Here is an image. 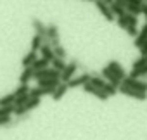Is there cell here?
Wrapping results in <instances>:
<instances>
[{
    "label": "cell",
    "mask_w": 147,
    "mask_h": 140,
    "mask_svg": "<svg viewBox=\"0 0 147 140\" xmlns=\"http://www.w3.org/2000/svg\"><path fill=\"white\" fill-rule=\"evenodd\" d=\"M40 55H38V52H33V50H30L23 59H21V62H23V67H31L33 66V62L38 59Z\"/></svg>",
    "instance_id": "9a60e30c"
},
{
    "label": "cell",
    "mask_w": 147,
    "mask_h": 140,
    "mask_svg": "<svg viewBox=\"0 0 147 140\" xmlns=\"http://www.w3.org/2000/svg\"><path fill=\"white\" fill-rule=\"evenodd\" d=\"M38 106H40V99H30V100L24 104V109H26V112H30V111L36 109Z\"/></svg>",
    "instance_id": "d4e9b609"
},
{
    "label": "cell",
    "mask_w": 147,
    "mask_h": 140,
    "mask_svg": "<svg viewBox=\"0 0 147 140\" xmlns=\"http://www.w3.org/2000/svg\"><path fill=\"white\" fill-rule=\"evenodd\" d=\"M14 100H16L14 94H7V95H4V97H0V107H4V106H12Z\"/></svg>",
    "instance_id": "603a6c76"
},
{
    "label": "cell",
    "mask_w": 147,
    "mask_h": 140,
    "mask_svg": "<svg viewBox=\"0 0 147 140\" xmlns=\"http://www.w3.org/2000/svg\"><path fill=\"white\" fill-rule=\"evenodd\" d=\"M83 92H87V94H90V95H94V97H97V99H100V100H107V99H109L100 88H95V87H92L90 83H87V85L83 87Z\"/></svg>",
    "instance_id": "7c38bea8"
},
{
    "label": "cell",
    "mask_w": 147,
    "mask_h": 140,
    "mask_svg": "<svg viewBox=\"0 0 147 140\" xmlns=\"http://www.w3.org/2000/svg\"><path fill=\"white\" fill-rule=\"evenodd\" d=\"M38 52H40V57H43V59H47V61H52V59H54V48H52L50 45H42Z\"/></svg>",
    "instance_id": "ac0fdd59"
},
{
    "label": "cell",
    "mask_w": 147,
    "mask_h": 140,
    "mask_svg": "<svg viewBox=\"0 0 147 140\" xmlns=\"http://www.w3.org/2000/svg\"><path fill=\"white\" fill-rule=\"evenodd\" d=\"M125 0H113V4L109 5L111 7V12L114 14V18H121V16H125L126 14V11H125Z\"/></svg>",
    "instance_id": "30bf717a"
},
{
    "label": "cell",
    "mask_w": 147,
    "mask_h": 140,
    "mask_svg": "<svg viewBox=\"0 0 147 140\" xmlns=\"http://www.w3.org/2000/svg\"><path fill=\"white\" fill-rule=\"evenodd\" d=\"M125 19H126L128 26H137V24H138V18H137V16H131V14H125Z\"/></svg>",
    "instance_id": "4dcf8cb0"
},
{
    "label": "cell",
    "mask_w": 147,
    "mask_h": 140,
    "mask_svg": "<svg viewBox=\"0 0 147 140\" xmlns=\"http://www.w3.org/2000/svg\"><path fill=\"white\" fill-rule=\"evenodd\" d=\"M104 2H106V4H109V5H111V4H113V0H104Z\"/></svg>",
    "instance_id": "74e56055"
},
{
    "label": "cell",
    "mask_w": 147,
    "mask_h": 140,
    "mask_svg": "<svg viewBox=\"0 0 147 140\" xmlns=\"http://www.w3.org/2000/svg\"><path fill=\"white\" fill-rule=\"evenodd\" d=\"M47 38H49V43H50V47H52V48H54V47H57V45H61L59 26H57L55 23L47 24Z\"/></svg>",
    "instance_id": "7a4b0ae2"
},
{
    "label": "cell",
    "mask_w": 147,
    "mask_h": 140,
    "mask_svg": "<svg viewBox=\"0 0 147 140\" xmlns=\"http://www.w3.org/2000/svg\"><path fill=\"white\" fill-rule=\"evenodd\" d=\"M49 64H50V61H47V59H43V57H38L35 62H33V71H42V69H47L49 67Z\"/></svg>",
    "instance_id": "d6986e66"
},
{
    "label": "cell",
    "mask_w": 147,
    "mask_h": 140,
    "mask_svg": "<svg viewBox=\"0 0 147 140\" xmlns=\"http://www.w3.org/2000/svg\"><path fill=\"white\" fill-rule=\"evenodd\" d=\"M125 4H131V5H142L144 0H125ZM126 7V5H125Z\"/></svg>",
    "instance_id": "e575fe53"
},
{
    "label": "cell",
    "mask_w": 147,
    "mask_h": 140,
    "mask_svg": "<svg viewBox=\"0 0 147 140\" xmlns=\"http://www.w3.org/2000/svg\"><path fill=\"white\" fill-rule=\"evenodd\" d=\"M142 16L145 18V23H147V4H145V2L142 4Z\"/></svg>",
    "instance_id": "8d00e7d4"
},
{
    "label": "cell",
    "mask_w": 147,
    "mask_h": 140,
    "mask_svg": "<svg viewBox=\"0 0 147 140\" xmlns=\"http://www.w3.org/2000/svg\"><path fill=\"white\" fill-rule=\"evenodd\" d=\"M33 67H24L23 73L19 75V85H28L30 80H33Z\"/></svg>",
    "instance_id": "5bb4252c"
},
{
    "label": "cell",
    "mask_w": 147,
    "mask_h": 140,
    "mask_svg": "<svg viewBox=\"0 0 147 140\" xmlns=\"http://www.w3.org/2000/svg\"><path fill=\"white\" fill-rule=\"evenodd\" d=\"M66 55H67V52H66V48H64L62 45H57V47H54V57L66 59Z\"/></svg>",
    "instance_id": "4316f807"
},
{
    "label": "cell",
    "mask_w": 147,
    "mask_h": 140,
    "mask_svg": "<svg viewBox=\"0 0 147 140\" xmlns=\"http://www.w3.org/2000/svg\"><path fill=\"white\" fill-rule=\"evenodd\" d=\"M116 21H118V26H119L121 30H125V31H126V28H128V23H126L125 16H121V18H116Z\"/></svg>",
    "instance_id": "1f68e13d"
},
{
    "label": "cell",
    "mask_w": 147,
    "mask_h": 140,
    "mask_svg": "<svg viewBox=\"0 0 147 140\" xmlns=\"http://www.w3.org/2000/svg\"><path fill=\"white\" fill-rule=\"evenodd\" d=\"M31 97H30V94H26V95H21V97H18L16 100H14V106L16 107H21V106H24L28 100H30Z\"/></svg>",
    "instance_id": "f1b7e54d"
},
{
    "label": "cell",
    "mask_w": 147,
    "mask_h": 140,
    "mask_svg": "<svg viewBox=\"0 0 147 140\" xmlns=\"http://www.w3.org/2000/svg\"><path fill=\"white\" fill-rule=\"evenodd\" d=\"M147 64V59L144 57V55H140L137 61H133V66H131V69H140V67H144Z\"/></svg>",
    "instance_id": "f546056e"
},
{
    "label": "cell",
    "mask_w": 147,
    "mask_h": 140,
    "mask_svg": "<svg viewBox=\"0 0 147 140\" xmlns=\"http://www.w3.org/2000/svg\"><path fill=\"white\" fill-rule=\"evenodd\" d=\"M90 78H92V75L90 73H83V75H76L75 78H71L66 85L69 87V88H76V87H85L87 83H90Z\"/></svg>",
    "instance_id": "277c9868"
},
{
    "label": "cell",
    "mask_w": 147,
    "mask_h": 140,
    "mask_svg": "<svg viewBox=\"0 0 147 140\" xmlns=\"http://www.w3.org/2000/svg\"><path fill=\"white\" fill-rule=\"evenodd\" d=\"M118 92H121V94H123V95H126V97L137 99V100H145V99H147V94L138 92V90H133V88H128V87H123V85H119V87H118Z\"/></svg>",
    "instance_id": "52a82bcc"
},
{
    "label": "cell",
    "mask_w": 147,
    "mask_h": 140,
    "mask_svg": "<svg viewBox=\"0 0 147 140\" xmlns=\"http://www.w3.org/2000/svg\"><path fill=\"white\" fill-rule=\"evenodd\" d=\"M31 26H33V30H35V35L42 36V38L47 36V24H43L38 18H33V19H31Z\"/></svg>",
    "instance_id": "8fae6325"
},
{
    "label": "cell",
    "mask_w": 147,
    "mask_h": 140,
    "mask_svg": "<svg viewBox=\"0 0 147 140\" xmlns=\"http://www.w3.org/2000/svg\"><path fill=\"white\" fill-rule=\"evenodd\" d=\"M147 40V23L142 26V30L138 31V35L135 36V40H133V45L137 47V48H140L142 45H144V42Z\"/></svg>",
    "instance_id": "4fadbf2b"
},
{
    "label": "cell",
    "mask_w": 147,
    "mask_h": 140,
    "mask_svg": "<svg viewBox=\"0 0 147 140\" xmlns=\"http://www.w3.org/2000/svg\"><path fill=\"white\" fill-rule=\"evenodd\" d=\"M50 64H52V67L55 69V71H59V73L66 67V61H64V59H59V57H54V59L50 61Z\"/></svg>",
    "instance_id": "7402d4cb"
},
{
    "label": "cell",
    "mask_w": 147,
    "mask_h": 140,
    "mask_svg": "<svg viewBox=\"0 0 147 140\" xmlns=\"http://www.w3.org/2000/svg\"><path fill=\"white\" fill-rule=\"evenodd\" d=\"M67 88H69V87H67L66 83H62V81H61V83L57 85V88H55V92L52 94V99H54V100H61V99H62V97L66 95V92H67Z\"/></svg>",
    "instance_id": "e0dca14e"
},
{
    "label": "cell",
    "mask_w": 147,
    "mask_h": 140,
    "mask_svg": "<svg viewBox=\"0 0 147 140\" xmlns=\"http://www.w3.org/2000/svg\"><path fill=\"white\" fill-rule=\"evenodd\" d=\"M102 92H104V94H106L107 97H113V95H114V94L118 92V88H116L114 85H111V83H106V85L102 87Z\"/></svg>",
    "instance_id": "83f0119b"
},
{
    "label": "cell",
    "mask_w": 147,
    "mask_h": 140,
    "mask_svg": "<svg viewBox=\"0 0 147 140\" xmlns=\"http://www.w3.org/2000/svg\"><path fill=\"white\" fill-rule=\"evenodd\" d=\"M100 76H102V78H104V80H106L107 83L114 85L116 88H118V87L121 85V80H119V78H118V76H116V75L113 73V71H111V69H109L107 66H106V67H102V71H100Z\"/></svg>",
    "instance_id": "ba28073f"
},
{
    "label": "cell",
    "mask_w": 147,
    "mask_h": 140,
    "mask_svg": "<svg viewBox=\"0 0 147 140\" xmlns=\"http://www.w3.org/2000/svg\"><path fill=\"white\" fill-rule=\"evenodd\" d=\"M78 67H80V64H78L76 59H71L69 62H66V67L61 71V81H62V83H67L71 78H75Z\"/></svg>",
    "instance_id": "6da1fadb"
},
{
    "label": "cell",
    "mask_w": 147,
    "mask_h": 140,
    "mask_svg": "<svg viewBox=\"0 0 147 140\" xmlns=\"http://www.w3.org/2000/svg\"><path fill=\"white\" fill-rule=\"evenodd\" d=\"M121 85H123V87H128V88H133V90H138V92L147 94V81H144V80H135V78L126 76V78L121 81Z\"/></svg>",
    "instance_id": "3957f363"
},
{
    "label": "cell",
    "mask_w": 147,
    "mask_h": 140,
    "mask_svg": "<svg viewBox=\"0 0 147 140\" xmlns=\"http://www.w3.org/2000/svg\"><path fill=\"white\" fill-rule=\"evenodd\" d=\"M144 57H145V59H147V54H145V55H144Z\"/></svg>",
    "instance_id": "f35d334b"
},
{
    "label": "cell",
    "mask_w": 147,
    "mask_h": 140,
    "mask_svg": "<svg viewBox=\"0 0 147 140\" xmlns=\"http://www.w3.org/2000/svg\"><path fill=\"white\" fill-rule=\"evenodd\" d=\"M61 83V78H49V80H40L36 81L38 87H57Z\"/></svg>",
    "instance_id": "44dd1931"
},
{
    "label": "cell",
    "mask_w": 147,
    "mask_h": 140,
    "mask_svg": "<svg viewBox=\"0 0 147 140\" xmlns=\"http://www.w3.org/2000/svg\"><path fill=\"white\" fill-rule=\"evenodd\" d=\"M106 83H107V81H106L100 75H99V76H97V75H92V78H90V85L95 87V88H100V90H102V87H104Z\"/></svg>",
    "instance_id": "ffe728a7"
},
{
    "label": "cell",
    "mask_w": 147,
    "mask_h": 140,
    "mask_svg": "<svg viewBox=\"0 0 147 140\" xmlns=\"http://www.w3.org/2000/svg\"><path fill=\"white\" fill-rule=\"evenodd\" d=\"M40 47H42V36L35 35V36L31 38V50H33V52H38Z\"/></svg>",
    "instance_id": "484cf974"
},
{
    "label": "cell",
    "mask_w": 147,
    "mask_h": 140,
    "mask_svg": "<svg viewBox=\"0 0 147 140\" xmlns=\"http://www.w3.org/2000/svg\"><path fill=\"white\" fill-rule=\"evenodd\" d=\"M14 97L18 99V97H21V95H26V94H30V85H19L14 92Z\"/></svg>",
    "instance_id": "cb8c5ba5"
},
{
    "label": "cell",
    "mask_w": 147,
    "mask_h": 140,
    "mask_svg": "<svg viewBox=\"0 0 147 140\" xmlns=\"http://www.w3.org/2000/svg\"><path fill=\"white\" fill-rule=\"evenodd\" d=\"M138 50H140V55H145V54H147V40L144 42V45H142Z\"/></svg>",
    "instance_id": "d590c367"
},
{
    "label": "cell",
    "mask_w": 147,
    "mask_h": 140,
    "mask_svg": "<svg viewBox=\"0 0 147 140\" xmlns=\"http://www.w3.org/2000/svg\"><path fill=\"white\" fill-rule=\"evenodd\" d=\"M94 4H95V7H97V11L104 16V19L106 21H114L116 18H114V14L111 12V7H109V4H106L104 0H94Z\"/></svg>",
    "instance_id": "8992f818"
},
{
    "label": "cell",
    "mask_w": 147,
    "mask_h": 140,
    "mask_svg": "<svg viewBox=\"0 0 147 140\" xmlns=\"http://www.w3.org/2000/svg\"><path fill=\"white\" fill-rule=\"evenodd\" d=\"M126 33H128L130 36L135 38V36L138 35V30H137V26H128V28H126Z\"/></svg>",
    "instance_id": "d6a6232c"
},
{
    "label": "cell",
    "mask_w": 147,
    "mask_h": 140,
    "mask_svg": "<svg viewBox=\"0 0 147 140\" xmlns=\"http://www.w3.org/2000/svg\"><path fill=\"white\" fill-rule=\"evenodd\" d=\"M33 78L36 81L40 80H49V78H61V73L55 71L54 67H47V69H42V71H35L33 73Z\"/></svg>",
    "instance_id": "5b68a950"
},
{
    "label": "cell",
    "mask_w": 147,
    "mask_h": 140,
    "mask_svg": "<svg viewBox=\"0 0 147 140\" xmlns=\"http://www.w3.org/2000/svg\"><path fill=\"white\" fill-rule=\"evenodd\" d=\"M11 121H12V116H7V118H2V116H0V126L11 125Z\"/></svg>",
    "instance_id": "836d02e7"
},
{
    "label": "cell",
    "mask_w": 147,
    "mask_h": 140,
    "mask_svg": "<svg viewBox=\"0 0 147 140\" xmlns=\"http://www.w3.org/2000/svg\"><path fill=\"white\" fill-rule=\"evenodd\" d=\"M128 76H130V78H135V80H144V78H147V64H145L144 67H140V69H131V71L128 73Z\"/></svg>",
    "instance_id": "2e32d148"
},
{
    "label": "cell",
    "mask_w": 147,
    "mask_h": 140,
    "mask_svg": "<svg viewBox=\"0 0 147 140\" xmlns=\"http://www.w3.org/2000/svg\"><path fill=\"white\" fill-rule=\"evenodd\" d=\"M107 67L111 69V71H113V73H114V75H116V76H118V78L121 80V81H123V80H125V78L128 76V73H126L125 69H123V66H121V64H119L118 61H111V62L107 64Z\"/></svg>",
    "instance_id": "9c48e42d"
}]
</instances>
